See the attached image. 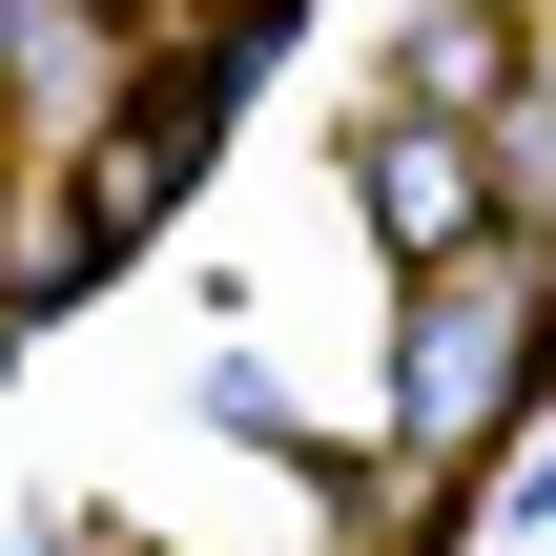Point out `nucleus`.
<instances>
[{"label":"nucleus","instance_id":"1","mask_svg":"<svg viewBox=\"0 0 556 556\" xmlns=\"http://www.w3.org/2000/svg\"><path fill=\"white\" fill-rule=\"evenodd\" d=\"M536 351H556V268L433 248V268H413V330H392V433H413V475H454V454L536 392Z\"/></svg>","mask_w":556,"mask_h":556},{"label":"nucleus","instance_id":"2","mask_svg":"<svg viewBox=\"0 0 556 556\" xmlns=\"http://www.w3.org/2000/svg\"><path fill=\"white\" fill-rule=\"evenodd\" d=\"M351 186H371V227H392V248H413V268H433V248H475V227H495V165H475V124H454V103H392V124H371V144H351Z\"/></svg>","mask_w":556,"mask_h":556},{"label":"nucleus","instance_id":"3","mask_svg":"<svg viewBox=\"0 0 556 556\" xmlns=\"http://www.w3.org/2000/svg\"><path fill=\"white\" fill-rule=\"evenodd\" d=\"M0 83H21L41 124H83V103H103V0H0Z\"/></svg>","mask_w":556,"mask_h":556}]
</instances>
